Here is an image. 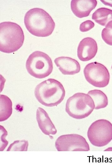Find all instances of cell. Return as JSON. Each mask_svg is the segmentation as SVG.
I'll return each instance as SVG.
<instances>
[{
	"instance_id": "1",
	"label": "cell",
	"mask_w": 112,
	"mask_h": 168,
	"mask_svg": "<svg viewBox=\"0 0 112 168\" xmlns=\"http://www.w3.org/2000/svg\"><path fill=\"white\" fill-rule=\"evenodd\" d=\"M24 22L29 32L37 37L49 36L55 27V23L51 16L40 8H34L28 11L25 16Z\"/></svg>"
},
{
	"instance_id": "2",
	"label": "cell",
	"mask_w": 112,
	"mask_h": 168,
	"mask_svg": "<svg viewBox=\"0 0 112 168\" xmlns=\"http://www.w3.org/2000/svg\"><path fill=\"white\" fill-rule=\"evenodd\" d=\"M65 90L62 83L50 78L41 82L36 86L35 96L38 101L47 107L56 106L63 100Z\"/></svg>"
},
{
	"instance_id": "3",
	"label": "cell",
	"mask_w": 112,
	"mask_h": 168,
	"mask_svg": "<svg viewBox=\"0 0 112 168\" xmlns=\"http://www.w3.org/2000/svg\"><path fill=\"white\" fill-rule=\"evenodd\" d=\"M24 35L21 27L10 21L0 23V50L10 53L15 52L22 45Z\"/></svg>"
},
{
	"instance_id": "4",
	"label": "cell",
	"mask_w": 112,
	"mask_h": 168,
	"mask_svg": "<svg viewBox=\"0 0 112 168\" xmlns=\"http://www.w3.org/2000/svg\"><path fill=\"white\" fill-rule=\"evenodd\" d=\"M95 109L94 102L87 94L78 92L67 100L65 111L69 115L76 119L88 116Z\"/></svg>"
},
{
	"instance_id": "5",
	"label": "cell",
	"mask_w": 112,
	"mask_h": 168,
	"mask_svg": "<svg viewBox=\"0 0 112 168\" xmlns=\"http://www.w3.org/2000/svg\"><path fill=\"white\" fill-rule=\"evenodd\" d=\"M26 67L31 76L39 79L49 76L53 69L51 58L45 53L39 51H34L29 56Z\"/></svg>"
},
{
	"instance_id": "6",
	"label": "cell",
	"mask_w": 112,
	"mask_h": 168,
	"mask_svg": "<svg viewBox=\"0 0 112 168\" xmlns=\"http://www.w3.org/2000/svg\"><path fill=\"white\" fill-rule=\"evenodd\" d=\"M87 135L93 145L98 147L105 146L112 140V124L105 119L96 120L89 127Z\"/></svg>"
},
{
	"instance_id": "7",
	"label": "cell",
	"mask_w": 112,
	"mask_h": 168,
	"mask_svg": "<svg viewBox=\"0 0 112 168\" xmlns=\"http://www.w3.org/2000/svg\"><path fill=\"white\" fill-rule=\"evenodd\" d=\"M83 73L86 80L93 86L104 87L109 84L110 75L107 68L103 64L95 62L88 64Z\"/></svg>"
},
{
	"instance_id": "8",
	"label": "cell",
	"mask_w": 112,
	"mask_h": 168,
	"mask_svg": "<svg viewBox=\"0 0 112 168\" xmlns=\"http://www.w3.org/2000/svg\"><path fill=\"white\" fill-rule=\"evenodd\" d=\"M55 146L58 151H88L90 150L85 138L77 134L60 136L55 141Z\"/></svg>"
},
{
	"instance_id": "9",
	"label": "cell",
	"mask_w": 112,
	"mask_h": 168,
	"mask_svg": "<svg viewBox=\"0 0 112 168\" xmlns=\"http://www.w3.org/2000/svg\"><path fill=\"white\" fill-rule=\"evenodd\" d=\"M98 50L97 44L93 38L87 37L79 43L77 49V55L82 61H88L96 56Z\"/></svg>"
},
{
	"instance_id": "10",
	"label": "cell",
	"mask_w": 112,
	"mask_h": 168,
	"mask_svg": "<svg viewBox=\"0 0 112 168\" xmlns=\"http://www.w3.org/2000/svg\"><path fill=\"white\" fill-rule=\"evenodd\" d=\"M97 4L96 0H71V8L73 14L79 18L88 16Z\"/></svg>"
},
{
	"instance_id": "11",
	"label": "cell",
	"mask_w": 112,
	"mask_h": 168,
	"mask_svg": "<svg viewBox=\"0 0 112 168\" xmlns=\"http://www.w3.org/2000/svg\"><path fill=\"white\" fill-rule=\"evenodd\" d=\"M54 63L59 70L64 75H74L80 71V65L76 60L68 57L56 58Z\"/></svg>"
},
{
	"instance_id": "12",
	"label": "cell",
	"mask_w": 112,
	"mask_h": 168,
	"mask_svg": "<svg viewBox=\"0 0 112 168\" xmlns=\"http://www.w3.org/2000/svg\"><path fill=\"white\" fill-rule=\"evenodd\" d=\"M36 118L39 128L45 134L51 136L57 133L54 125L51 121L48 114L43 108L38 107L37 110Z\"/></svg>"
},
{
	"instance_id": "13",
	"label": "cell",
	"mask_w": 112,
	"mask_h": 168,
	"mask_svg": "<svg viewBox=\"0 0 112 168\" xmlns=\"http://www.w3.org/2000/svg\"><path fill=\"white\" fill-rule=\"evenodd\" d=\"M92 19L101 26H106L112 21V10L105 7L99 8L93 13Z\"/></svg>"
},
{
	"instance_id": "14",
	"label": "cell",
	"mask_w": 112,
	"mask_h": 168,
	"mask_svg": "<svg viewBox=\"0 0 112 168\" xmlns=\"http://www.w3.org/2000/svg\"><path fill=\"white\" fill-rule=\"evenodd\" d=\"M0 106V121H4L8 119L12 114V101L7 96L1 94Z\"/></svg>"
},
{
	"instance_id": "15",
	"label": "cell",
	"mask_w": 112,
	"mask_h": 168,
	"mask_svg": "<svg viewBox=\"0 0 112 168\" xmlns=\"http://www.w3.org/2000/svg\"><path fill=\"white\" fill-rule=\"evenodd\" d=\"M93 100L95 109L98 110L106 107L108 105V101L105 94L101 90L95 89L90 91L87 93Z\"/></svg>"
},
{
	"instance_id": "16",
	"label": "cell",
	"mask_w": 112,
	"mask_h": 168,
	"mask_svg": "<svg viewBox=\"0 0 112 168\" xmlns=\"http://www.w3.org/2000/svg\"><path fill=\"white\" fill-rule=\"evenodd\" d=\"M28 145L27 140H16L9 146L7 151H26Z\"/></svg>"
},
{
	"instance_id": "17",
	"label": "cell",
	"mask_w": 112,
	"mask_h": 168,
	"mask_svg": "<svg viewBox=\"0 0 112 168\" xmlns=\"http://www.w3.org/2000/svg\"><path fill=\"white\" fill-rule=\"evenodd\" d=\"M102 38L105 42L112 45V21L109 22L102 31Z\"/></svg>"
},
{
	"instance_id": "18",
	"label": "cell",
	"mask_w": 112,
	"mask_h": 168,
	"mask_svg": "<svg viewBox=\"0 0 112 168\" xmlns=\"http://www.w3.org/2000/svg\"><path fill=\"white\" fill-rule=\"evenodd\" d=\"M0 151H3L8 144V142L6 139L5 138L7 135L8 133L4 128L0 125Z\"/></svg>"
},
{
	"instance_id": "19",
	"label": "cell",
	"mask_w": 112,
	"mask_h": 168,
	"mask_svg": "<svg viewBox=\"0 0 112 168\" xmlns=\"http://www.w3.org/2000/svg\"><path fill=\"white\" fill-rule=\"evenodd\" d=\"M94 23L91 20H86L82 23L80 26V30L82 32H87L93 28Z\"/></svg>"
},
{
	"instance_id": "20",
	"label": "cell",
	"mask_w": 112,
	"mask_h": 168,
	"mask_svg": "<svg viewBox=\"0 0 112 168\" xmlns=\"http://www.w3.org/2000/svg\"><path fill=\"white\" fill-rule=\"evenodd\" d=\"M100 1L105 5L112 7V0H102Z\"/></svg>"
},
{
	"instance_id": "21",
	"label": "cell",
	"mask_w": 112,
	"mask_h": 168,
	"mask_svg": "<svg viewBox=\"0 0 112 168\" xmlns=\"http://www.w3.org/2000/svg\"><path fill=\"white\" fill-rule=\"evenodd\" d=\"M104 151H112V147H108L107 148V149H106V150H105Z\"/></svg>"
},
{
	"instance_id": "22",
	"label": "cell",
	"mask_w": 112,
	"mask_h": 168,
	"mask_svg": "<svg viewBox=\"0 0 112 168\" xmlns=\"http://www.w3.org/2000/svg\"><path fill=\"white\" fill-rule=\"evenodd\" d=\"M110 72L111 74H112V65L111 68Z\"/></svg>"
}]
</instances>
